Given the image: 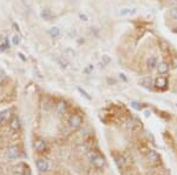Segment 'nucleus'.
I'll return each instance as SVG.
<instances>
[{"mask_svg": "<svg viewBox=\"0 0 177 175\" xmlns=\"http://www.w3.org/2000/svg\"><path fill=\"white\" fill-rule=\"evenodd\" d=\"M36 165H37V168H38L40 172H46L47 169H48V162H47V160H45V159H39V160H37Z\"/></svg>", "mask_w": 177, "mask_h": 175, "instance_id": "nucleus-5", "label": "nucleus"}, {"mask_svg": "<svg viewBox=\"0 0 177 175\" xmlns=\"http://www.w3.org/2000/svg\"><path fill=\"white\" fill-rule=\"evenodd\" d=\"M115 159H116V162H117V166H118V167H123V166H124V159H123V156L118 155V156H115Z\"/></svg>", "mask_w": 177, "mask_h": 175, "instance_id": "nucleus-17", "label": "nucleus"}, {"mask_svg": "<svg viewBox=\"0 0 177 175\" xmlns=\"http://www.w3.org/2000/svg\"><path fill=\"white\" fill-rule=\"evenodd\" d=\"M10 127H11V129L12 130H19L20 129V121H19V119L18 118H13L11 122H10Z\"/></svg>", "mask_w": 177, "mask_h": 175, "instance_id": "nucleus-8", "label": "nucleus"}, {"mask_svg": "<svg viewBox=\"0 0 177 175\" xmlns=\"http://www.w3.org/2000/svg\"><path fill=\"white\" fill-rule=\"evenodd\" d=\"M140 84H142V86L146 87V88H151V85H152V82H151V78L142 79V80H140Z\"/></svg>", "mask_w": 177, "mask_h": 175, "instance_id": "nucleus-15", "label": "nucleus"}, {"mask_svg": "<svg viewBox=\"0 0 177 175\" xmlns=\"http://www.w3.org/2000/svg\"><path fill=\"white\" fill-rule=\"evenodd\" d=\"M146 66H148V68L150 69H154L155 67H157V58L156 57H149L148 58V60H146Z\"/></svg>", "mask_w": 177, "mask_h": 175, "instance_id": "nucleus-6", "label": "nucleus"}, {"mask_svg": "<svg viewBox=\"0 0 177 175\" xmlns=\"http://www.w3.org/2000/svg\"><path fill=\"white\" fill-rule=\"evenodd\" d=\"M132 107H135L136 109H139V106L137 105V102H132Z\"/></svg>", "mask_w": 177, "mask_h": 175, "instance_id": "nucleus-23", "label": "nucleus"}, {"mask_svg": "<svg viewBox=\"0 0 177 175\" xmlns=\"http://www.w3.org/2000/svg\"><path fill=\"white\" fill-rule=\"evenodd\" d=\"M148 159L151 161V162H157L158 159H160V156H158V154L155 152V151H149V152H148Z\"/></svg>", "mask_w": 177, "mask_h": 175, "instance_id": "nucleus-12", "label": "nucleus"}, {"mask_svg": "<svg viewBox=\"0 0 177 175\" xmlns=\"http://www.w3.org/2000/svg\"><path fill=\"white\" fill-rule=\"evenodd\" d=\"M82 122H83V119H82L80 115H78V114H72L69 119V123L72 128H78V127H80Z\"/></svg>", "mask_w": 177, "mask_h": 175, "instance_id": "nucleus-2", "label": "nucleus"}, {"mask_svg": "<svg viewBox=\"0 0 177 175\" xmlns=\"http://www.w3.org/2000/svg\"><path fill=\"white\" fill-rule=\"evenodd\" d=\"M79 16H80V19H82V20H84V21H87V20H89V18H87V15H85V14H80V15H79Z\"/></svg>", "mask_w": 177, "mask_h": 175, "instance_id": "nucleus-22", "label": "nucleus"}, {"mask_svg": "<svg viewBox=\"0 0 177 175\" xmlns=\"http://www.w3.org/2000/svg\"><path fill=\"white\" fill-rule=\"evenodd\" d=\"M157 69H158V73H160V74H165V73H168V71H169V66H168L167 62H161V64H158Z\"/></svg>", "mask_w": 177, "mask_h": 175, "instance_id": "nucleus-9", "label": "nucleus"}, {"mask_svg": "<svg viewBox=\"0 0 177 175\" xmlns=\"http://www.w3.org/2000/svg\"><path fill=\"white\" fill-rule=\"evenodd\" d=\"M41 18L43 19H45V20H51L52 18H53V14H52V12H51V9H48V8H45V9H43V12H41Z\"/></svg>", "mask_w": 177, "mask_h": 175, "instance_id": "nucleus-11", "label": "nucleus"}, {"mask_svg": "<svg viewBox=\"0 0 177 175\" xmlns=\"http://www.w3.org/2000/svg\"><path fill=\"white\" fill-rule=\"evenodd\" d=\"M11 111H4V112H1V115H2V119H4V121H7L10 120V118H11Z\"/></svg>", "mask_w": 177, "mask_h": 175, "instance_id": "nucleus-18", "label": "nucleus"}, {"mask_svg": "<svg viewBox=\"0 0 177 175\" xmlns=\"http://www.w3.org/2000/svg\"><path fill=\"white\" fill-rule=\"evenodd\" d=\"M36 149L38 151V152H44L45 151V148H46V145H45V141H43V140H38V141H36Z\"/></svg>", "mask_w": 177, "mask_h": 175, "instance_id": "nucleus-13", "label": "nucleus"}, {"mask_svg": "<svg viewBox=\"0 0 177 175\" xmlns=\"http://www.w3.org/2000/svg\"><path fill=\"white\" fill-rule=\"evenodd\" d=\"M57 112L59 113V114H63V113H65L66 112V109H67V104L65 102V101H59L58 104H57Z\"/></svg>", "mask_w": 177, "mask_h": 175, "instance_id": "nucleus-7", "label": "nucleus"}, {"mask_svg": "<svg viewBox=\"0 0 177 175\" xmlns=\"http://www.w3.org/2000/svg\"><path fill=\"white\" fill-rule=\"evenodd\" d=\"M78 91H79V93H80L82 95H84V97H85V98H86L87 100H91V97H90V95H89V94H87V93H86V92H85L84 89H82V88L79 87V88H78Z\"/></svg>", "mask_w": 177, "mask_h": 175, "instance_id": "nucleus-20", "label": "nucleus"}, {"mask_svg": "<svg viewBox=\"0 0 177 175\" xmlns=\"http://www.w3.org/2000/svg\"><path fill=\"white\" fill-rule=\"evenodd\" d=\"M104 60H105V62H109V61H110V59L108 58V55H104Z\"/></svg>", "mask_w": 177, "mask_h": 175, "instance_id": "nucleus-24", "label": "nucleus"}, {"mask_svg": "<svg viewBox=\"0 0 177 175\" xmlns=\"http://www.w3.org/2000/svg\"><path fill=\"white\" fill-rule=\"evenodd\" d=\"M48 33H50V35H51L52 38H57V37L60 35V30H59L58 27H52V28H50Z\"/></svg>", "mask_w": 177, "mask_h": 175, "instance_id": "nucleus-14", "label": "nucleus"}, {"mask_svg": "<svg viewBox=\"0 0 177 175\" xmlns=\"http://www.w3.org/2000/svg\"><path fill=\"white\" fill-rule=\"evenodd\" d=\"M90 156H91V162L96 168H103L105 166V159L102 155L97 154V153H93Z\"/></svg>", "mask_w": 177, "mask_h": 175, "instance_id": "nucleus-1", "label": "nucleus"}, {"mask_svg": "<svg viewBox=\"0 0 177 175\" xmlns=\"http://www.w3.org/2000/svg\"><path fill=\"white\" fill-rule=\"evenodd\" d=\"M155 86L158 88V89H165L167 86H168V80L164 78V76H158L155 81Z\"/></svg>", "mask_w": 177, "mask_h": 175, "instance_id": "nucleus-3", "label": "nucleus"}, {"mask_svg": "<svg viewBox=\"0 0 177 175\" xmlns=\"http://www.w3.org/2000/svg\"><path fill=\"white\" fill-rule=\"evenodd\" d=\"M19 42H20V37L19 35H13L12 37V44L14 46H17V45H19Z\"/></svg>", "mask_w": 177, "mask_h": 175, "instance_id": "nucleus-19", "label": "nucleus"}, {"mask_svg": "<svg viewBox=\"0 0 177 175\" xmlns=\"http://www.w3.org/2000/svg\"><path fill=\"white\" fill-rule=\"evenodd\" d=\"M136 13V8H123L119 11V15L126 16V15H132Z\"/></svg>", "mask_w": 177, "mask_h": 175, "instance_id": "nucleus-10", "label": "nucleus"}, {"mask_svg": "<svg viewBox=\"0 0 177 175\" xmlns=\"http://www.w3.org/2000/svg\"><path fill=\"white\" fill-rule=\"evenodd\" d=\"M4 122V119H2V115H1V113H0V123H2Z\"/></svg>", "mask_w": 177, "mask_h": 175, "instance_id": "nucleus-25", "label": "nucleus"}, {"mask_svg": "<svg viewBox=\"0 0 177 175\" xmlns=\"http://www.w3.org/2000/svg\"><path fill=\"white\" fill-rule=\"evenodd\" d=\"M169 15H170V18H171V19H174V20H177V6H176V7L170 8Z\"/></svg>", "mask_w": 177, "mask_h": 175, "instance_id": "nucleus-16", "label": "nucleus"}, {"mask_svg": "<svg viewBox=\"0 0 177 175\" xmlns=\"http://www.w3.org/2000/svg\"><path fill=\"white\" fill-rule=\"evenodd\" d=\"M7 154H8V158H11V159H17V158L20 155V149H19L18 146H12V147L8 148Z\"/></svg>", "mask_w": 177, "mask_h": 175, "instance_id": "nucleus-4", "label": "nucleus"}, {"mask_svg": "<svg viewBox=\"0 0 177 175\" xmlns=\"http://www.w3.org/2000/svg\"><path fill=\"white\" fill-rule=\"evenodd\" d=\"M174 64H175V66L177 67V59H175V60H174Z\"/></svg>", "mask_w": 177, "mask_h": 175, "instance_id": "nucleus-26", "label": "nucleus"}, {"mask_svg": "<svg viewBox=\"0 0 177 175\" xmlns=\"http://www.w3.org/2000/svg\"><path fill=\"white\" fill-rule=\"evenodd\" d=\"M6 48H8V42H7V40L4 42V44H1L0 45V52H2V51H5Z\"/></svg>", "mask_w": 177, "mask_h": 175, "instance_id": "nucleus-21", "label": "nucleus"}]
</instances>
